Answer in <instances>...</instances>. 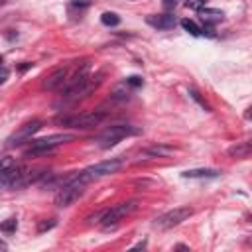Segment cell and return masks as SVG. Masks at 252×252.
<instances>
[{"label": "cell", "instance_id": "obj_27", "mask_svg": "<svg viewBox=\"0 0 252 252\" xmlns=\"http://www.w3.org/2000/svg\"><path fill=\"white\" fill-rule=\"evenodd\" d=\"M0 63H2V57H0Z\"/></svg>", "mask_w": 252, "mask_h": 252}, {"label": "cell", "instance_id": "obj_20", "mask_svg": "<svg viewBox=\"0 0 252 252\" xmlns=\"http://www.w3.org/2000/svg\"><path fill=\"white\" fill-rule=\"evenodd\" d=\"M14 165H16V159H14V158H0V175H2L4 171L12 169Z\"/></svg>", "mask_w": 252, "mask_h": 252}, {"label": "cell", "instance_id": "obj_21", "mask_svg": "<svg viewBox=\"0 0 252 252\" xmlns=\"http://www.w3.org/2000/svg\"><path fill=\"white\" fill-rule=\"evenodd\" d=\"M189 94H191V98H195V100H197V102H199V104H201V106H203V108H205L207 112L211 110V106H209V102H207L205 98H201V94H199V93H197L195 89H189Z\"/></svg>", "mask_w": 252, "mask_h": 252}, {"label": "cell", "instance_id": "obj_14", "mask_svg": "<svg viewBox=\"0 0 252 252\" xmlns=\"http://www.w3.org/2000/svg\"><path fill=\"white\" fill-rule=\"evenodd\" d=\"M228 156L230 158H238V159H246L250 156V142H238L236 146L228 148Z\"/></svg>", "mask_w": 252, "mask_h": 252}, {"label": "cell", "instance_id": "obj_18", "mask_svg": "<svg viewBox=\"0 0 252 252\" xmlns=\"http://www.w3.org/2000/svg\"><path fill=\"white\" fill-rule=\"evenodd\" d=\"M144 154H146V156H167V154H171V150L165 148V146H152V148H148Z\"/></svg>", "mask_w": 252, "mask_h": 252}, {"label": "cell", "instance_id": "obj_17", "mask_svg": "<svg viewBox=\"0 0 252 252\" xmlns=\"http://www.w3.org/2000/svg\"><path fill=\"white\" fill-rule=\"evenodd\" d=\"M16 228H18V219L16 217H10L4 222H0V230L2 232H14Z\"/></svg>", "mask_w": 252, "mask_h": 252}, {"label": "cell", "instance_id": "obj_12", "mask_svg": "<svg viewBox=\"0 0 252 252\" xmlns=\"http://www.w3.org/2000/svg\"><path fill=\"white\" fill-rule=\"evenodd\" d=\"M146 22H148L152 28H156V30H171V28L177 24V20H175V16H173L171 12L158 14V16H148Z\"/></svg>", "mask_w": 252, "mask_h": 252}, {"label": "cell", "instance_id": "obj_8", "mask_svg": "<svg viewBox=\"0 0 252 252\" xmlns=\"http://www.w3.org/2000/svg\"><path fill=\"white\" fill-rule=\"evenodd\" d=\"M136 207H138V203L136 201H124V203H118V205H114V207H110V209H106V211H102L100 215H98V222L102 224V228L104 230H108V228H114L120 220H124L128 215H132L134 211H136Z\"/></svg>", "mask_w": 252, "mask_h": 252}, {"label": "cell", "instance_id": "obj_24", "mask_svg": "<svg viewBox=\"0 0 252 252\" xmlns=\"http://www.w3.org/2000/svg\"><path fill=\"white\" fill-rule=\"evenodd\" d=\"M161 4H163V10H165V12H171V10L177 6V0H163Z\"/></svg>", "mask_w": 252, "mask_h": 252}, {"label": "cell", "instance_id": "obj_13", "mask_svg": "<svg viewBox=\"0 0 252 252\" xmlns=\"http://www.w3.org/2000/svg\"><path fill=\"white\" fill-rule=\"evenodd\" d=\"M185 179H213V177H219L220 171L219 169H211V167H199V169H187L181 173Z\"/></svg>", "mask_w": 252, "mask_h": 252}, {"label": "cell", "instance_id": "obj_19", "mask_svg": "<svg viewBox=\"0 0 252 252\" xmlns=\"http://www.w3.org/2000/svg\"><path fill=\"white\" fill-rule=\"evenodd\" d=\"M207 2H209V0H185V2H183V6H185V8H189V10L199 12V10H203V8L207 6Z\"/></svg>", "mask_w": 252, "mask_h": 252}, {"label": "cell", "instance_id": "obj_3", "mask_svg": "<svg viewBox=\"0 0 252 252\" xmlns=\"http://www.w3.org/2000/svg\"><path fill=\"white\" fill-rule=\"evenodd\" d=\"M124 167V159L122 158H110V159H104V161H98V163H93L89 167H85L83 171H77V177L83 181V183H91L94 179H100V177H106V175H112L116 171H120Z\"/></svg>", "mask_w": 252, "mask_h": 252}, {"label": "cell", "instance_id": "obj_5", "mask_svg": "<svg viewBox=\"0 0 252 252\" xmlns=\"http://www.w3.org/2000/svg\"><path fill=\"white\" fill-rule=\"evenodd\" d=\"M85 187H87V183H83L79 177H77V173L75 175H71V177H67L65 181H63V185L59 187V191L55 193V205L59 207V209H65V207H71L83 193H85Z\"/></svg>", "mask_w": 252, "mask_h": 252}, {"label": "cell", "instance_id": "obj_10", "mask_svg": "<svg viewBox=\"0 0 252 252\" xmlns=\"http://www.w3.org/2000/svg\"><path fill=\"white\" fill-rule=\"evenodd\" d=\"M193 215V209L191 207H175L163 215H159L156 220H154V226L159 228V230H169L173 226H179L183 220H187L189 217Z\"/></svg>", "mask_w": 252, "mask_h": 252}, {"label": "cell", "instance_id": "obj_7", "mask_svg": "<svg viewBox=\"0 0 252 252\" xmlns=\"http://www.w3.org/2000/svg\"><path fill=\"white\" fill-rule=\"evenodd\" d=\"M39 175H43V173H35L30 167H24V165L16 163L12 169H8L0 175V185L8 187V189H20V187H26L32 181H35V177H39Z\"/></svg>", "mask_w": 252, "mask_h": 252}, {"label": "cell", "instance_id": "obj_9", "mask_svg": "<svg viewBox=\"0 0 252 252\" xmlns=\"http://www.w3.org/2000/svg\"><path fill=\"white\" fill-rule=\"evenodd\" d=\"M41 126H43V122H41L39 118H33V120L24 122L22 126H18V128L6 138V146H8V148H16V146H22V144L30 142V140L33 138V134H37V132L41 130Z\"/></svg>", "mask_w": 252, "mask_h": 252}, {"label": "cell", "instance_id": "obj_22", "mask_svg": "<svg viewBox=\"0 0 252 252\" xmlns=\"http://www.w3.org/2000/svg\"><path fill=\"white\" fill-rule=\"evenodd\" d=\"M126 85L128 87H140V85H144V81L140 77H128L126 79Z\"/></svg>", "mask_w": 252, "mask_h": 252}, {"label": "cell", "instance_id": "obj_25", "mask_svg": "<svg viewBox=\"0 0 252 252\" xmlns=\"http://www.w3.org/2000/svg\"><path fill=\"white\" fill-rule=\"evenodd\" d=\"M8 75H10V71H8V67H0V85L8 79Z\"/></svg>", "mask_w": 252, "mask_h": 252}, {"label": "cell", "instance_id": "obj_16", "mask_svg": "<svg viewBox=\"0 0 252 252\" xmlns=\"http://www.w3.org/2000/svg\"><path fill=\"white\" fill-rule=\"evenodd\" d=\"M100 22H102L104 26H118V24H120V18H118L114 12H104V14L100 16Z\"/></svg>", "mask_w": 252, "mask_h": 252}, {"label": "cell", "instance_id": "obj_15", "mask_svg": "<svg viewBox=\"0 0 252 252\" xmlns=\"http://www.w3.org/2000/svg\"><path fill=\"white\" fill-rule=\"evenodd\" d=\"M179 24H181V28H183L185 32H189L191 35H203V28H201V26H199V24H197L195 20L183 18V20H181Z\"/></svg>", "mask_w": 252, "mask_h": 252}, {"label": "cell", "instance_id": "obj_11", "mask_svg": "<svg viewBox=\"0 0 252 252\" xmlns=\"http://www.w3.org/2000/svg\"><path fill=\"white\" fill-rule=\"evenodd\" d=\"M199 16H201V20L205 24L203 26V33H207V35L213 32V26L222 22V18H224V14L220 10H215V8H203V10H199Z\"/></svg>", "mask_w": 252, "mask_h": 252}, {"label": "cell", "instance_id": "obj_23", "mask_svg": "<svg viewBox=\"0 0 252 252\" xmlns=\"http://www.w3.org/2000/svg\"><path fill=\"white\" fill-rule=\"evenodd\" d=\"M53 226H55V220L51 219L49 222H41V224L37 226V232H43V230H49V228H53Z\"/></svg>", "mask_w": 252, "mask_h": 252}, {"label": "cell", "instance_id": "obj_1", "mask_svg": "<svg viewBox=\"0 0 252 252\" xmlns=\"http://www.w3.org/2000/svg\"><path fill=\"white\" fill-rule=\"evenodd\" d=\"M89 75V61H73V63H63L57 69H53L45 81H43V89L45 91H57L61 94H65L67 91H71L77 83H81L85 77Z\"/></svg>", "mask_w": 252, "mask_h": 252}, {"label": "cell", "instance_id": "obj_4", "mask_svg": "<svg viewBox=\"0 0 252 252\" xmlns=\"http://www.w3.org/2000/svg\"><path fill=\"white\" fill-rule=\"evenodd\" d=\"M136 134H140V128H138V126H132V124H112V126L104 128V130L94 138V142H96L102 150H108V148L116 146L120 140L130 138V136H136Z\"/></svg>", "mask_w": 252, "mask_h": 252}, {"label": "cell", "instance_id": "obj_6", "mask_svg": "<svg viewBox=\"0 0 252 252\" xmlns=\"http://www.w3.org/2000/svg\"><path fill=\"white\" fill-rule=\"evenodd\" d=\"M75 136L73 134H51L45 138H37V140H30V148L26 150V158H35V156H45L51 154L55 148H59L65 142H71Z\"/></svg>", "mask_w": 252, "mask_h": 252}, {"label": "cell", "instance_id": "obj_26", "mask_svg": "<svg viewBox=\"0 0 252 252\" xmlns=\"http://www.w3.org/2000/svg\"><path fill=\"white\" fill-rule=\"evenodd\" d=\"M6 248H8V244L4 240H0V250H6Z\"/></svg>", "mask_w": 252, "mask_h": 252}, {"label": "cell", "instance_id": "obj_2", "mask_svg": "<svg viewBox=\"0 0 252 252\" xmlns=\"http://www.w3.org/2000/svg\"><path fill=\"white\" fill-rule=\"evenodd\" d=\"M104 118H106V112H104V110H93V112L57 116L55 122H57L59 126H67V128H75V130H89V128L98 126Z\"/></svg>", "mask_w": 252, "mask_h": 252}]
</instances>
